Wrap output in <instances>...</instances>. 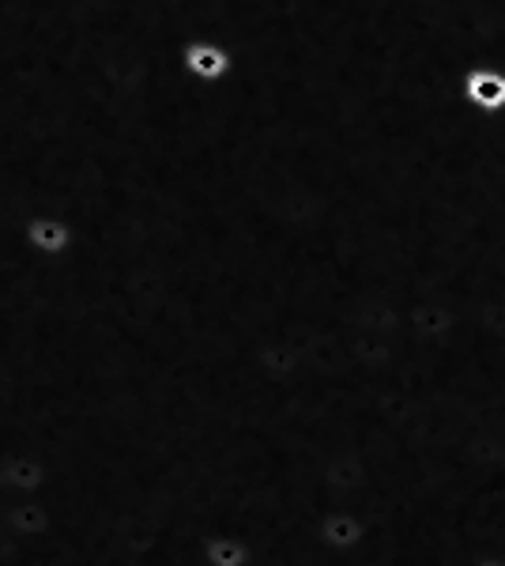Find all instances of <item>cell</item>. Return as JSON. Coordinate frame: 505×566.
I'll return each instance as SVG.
<instances>
[{
    "label": "cell",
    "mask_w": 505,
    "mask_h": 566,
    "mask_svg": "<svg viewBox=\"0 0 505 566\" xmlns=\"http://www.w3.org/2000/svg\"><path fill=\"white\" fill-rule=\"evenodd\" d=\"M464 95L483 109H502L505 106V76L502 72H486L475 69L464 84Z\"/></svg>",
    "instance_id": "1"
}]
</instances>
